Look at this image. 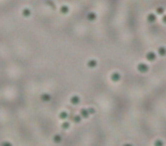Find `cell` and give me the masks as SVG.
<instances>
[{"mask_svg":"<svg viewBox=\"0 0 166 146\" xmlns=\"http://www.w3.org/2000/svg\"><path fill=\"white\" fill-rule=\"evenodd\" d=\"M136 69H138V71H139L140 73H147L149 70V66L146 64V63H139L138 66H136Z\"/></svg>","mask_w":166,"mask_h":146,"instance_id":"cell-1","label":"cell"},{"mask_svg":"<svg viewBox=\"0 0 166 146\" xmlns=\"http://www.w3.org/2000/svg\"><path fill=\"white\" fill-rule=\"evenodd\" d=\"M79 115L81 116L82 119H88V118L90 116V114H89V112H88V109H81L80 110Z\"/></svg>","mask_w":166,"mask_h":146,"instance_id":"cell-2","label":"cell"},{"mask_svg":"<svg viewBox=\"0 0 166 146\" xmlns=\"http://www.w3.org/2000/svg\"><path fill=\"white\" fill-rule=\"evenodd\" d=\"M110 79H112L113 82H118L121 80V74H119L118 72H114L110 74Z\"/></svg>","mask_w":166,"mask_h":146,"instance_id":"cell-3","label":"cell"},{"mask_svg":"<svg viewBox=\"0 0 166 146\" xmlns=\"http://www.w3.org/2000/svg\"><path fill=\"white\" fill-rule=\"evenodd\" d=\"M71 104L72 105H77V104H80V102H81V99H80V97L79 96H76V95H74V96H72L71 97Z\"/></svg>","mask_w":166,"mask_h":146,"instance_id":"cell-4","label":"cell"},{"mask_svg":"<svg viewBox=\"0 0 166 146\" xmlns=\"http://www.w3.org/2000/svg\"><path fill=\"white\" fill-rule=\"evenodd\" d=\"M147 60L148 61H150V62H152V61H155L156 60V54H155L154 52H149L148 54H147Z\"/></svg>","mask_w":166,"mask_h":146,"instance_id":"cell-5","label":"cell"},{"mask_svg":"<svg viewBox=\"0 0 166 146\" xmlns=\"http://www.w3.org/2000/svg\"><path fill=\"white\" fill-rule=\"evenodd\" d=\"M67 118H68V113H67L66 111H63V112H60L59 113V119H62V120H66Z\"/></svg>","mask_w":166,"mask_h":146,"instance_id":"cell-6","label":"cell"},{"mask_svg":"<svg viewBox=\"0 0 166 146\" xmlns=\"http://www.w3.org/2000/svg\"><path fill=\"white\" fill-rule=\"evenodd\" d=\"M154 146H165V143L161 139H156L154 141Z\"/></svg>","mask_w":166,"mask_h":146,"instance_id":"cell-7","label":"cell"},{"mask_svg":"<svg viewBox=\"0 0 166 146\" xmlns=\"http://www.w3.org/2000/svg\"><path fill=\"white\" fill-rule=\"evenodd\" d=\"M87 65L89 67H96L97 66V61H94V60H90L89 62L87 63Z\"/></svg>","mask_w":166,"mask_h":146,"instance_id":"cell-8","label":"cell"},{"mask_svg":"<svg viewBox=\"0 0 166 146\" xmlns=\"http://www.w3.org/2000/svg\"><path fill=\"white\" fill-rule=\"evenodd\" d=\"M62 136H60V135H58V134H56L54 136V141L55 143H60V141H62Z\"/></svg>","mask_w":166,"mask_h":146,"instance_id":"cell-9","label":"cell"},{"mask_svg":"<svg viewBox=\"0 0 166 146\" xmlns=\"http://www.w3.org/2000/svg\"><path fill=\"white\" fill-rule=\"evenodd\" d=\"M62 128L64 129V130H66V129L70 128V122H67V121H64L62 123Z\"/></svg>","mask_w":166,"mask_h":146,"instance_id":"cell-10","label":"cell"},{"mask_svg":"<svg viewBox=\"0 0 166 146\" xmlns=\"http://www.w3.org/2000/svg\"><path fill=\"white\" fill-rule=\"evenodd\" d=\"M158 53H159V55H160V56H165V55H166V49L164 47H160L158 49Z\"/></svg>","mask_w":166,"mask_h":146,"instance_id":"cell-11","label":"cell"},{"mask_svg":"<svg viewBox=\"0 0 166 146\" xmlns=\"http://www.w3.org/2000/svg\"><path fill=\"white\" fill-rule=\"evenodd\" d=\"M81 120H82V118L80 115H74L73 116V121L74 122H76V123H79V122H81Z\"/></svg>","mask_w":166,"mask_h":146,"instance_id":"cell-12","label":"cell"},{"mask_svg":"<svg viewBox=\"0 0 166 146\" xmlns=\"http://www.w3.org/2000/svg\"><path fill=\"white\" fill-rule=\"evenodd\" d=\"M60 12H62L63 14H66V13H68V7H66V6H63V7L60 8Z\"/></svg>","mask_w":166,"mask_h":146,"instance_id":"cell-13","label":"cell"},{"mask_svg":"<svg viewBox=\"0 0 166 146\" xmlns=\"http://www.w3.org/2000/svg\"><path fill=\"white\" fill-rule=\"evenodd\" d=\"M156 16L154 15V14H150V15H148V21H150V22H154L155 20H156Z\"/></svg>","mask_w":166,"mask_h":146,"instance_id":"cell-14","label":"cell"},{"mask_svg":"<svg viewBox=\"0 0 166 146\" xmlns=\"http://www.w3.org/2000/svg\"><path fill=\"white\" fill-rule=\"evenodd\" d=\"M0 146H13V144L10 143V141H7V140H6V141H3Z\"/></svg>","mask_w":166,"mask_h":146,"instance_id":"cell-15","label":"cell"},{"mask_svg":"<svg viewBox=\"0 0 166 146\" xmlns=\"http://www.w3.org/2000/svg\"><path fill=\"white\" fill-rule=\"evenodd\" d=\"M42 99H43V102H48V101H50V96L49 95H42Z\"/></svg>","mask_w":166,"mask_h":146,"instance_id":"cell-16","label":"cell"},{"mask_svg":"<svg viewBox=\"0 0 166 146\" xmlns=\"http://www.w3.org/2000/svg\"><path fill=\"white\" fill-rule=\"evenodd\" d=\"M88 112H89V114H90V115H91V114L96 113V110H94L93 107H89V109H88Z\"/></svg>","mask_w":166,"mask_h":146,"instance_id":"cell-17","label":"cell"},{"mask_svg":"<svg viewBox=\"0 0 166 146\" xmlns=\"http://www.w3.org/2000/svg\"><path fill=\"white\" fill-rule=\"evenodd\" d=\"M156 12H157V14H163V13H164V8L163 7H158Z\"/></svg>","mask_w":166,"mask_h":146,"instance_id":"cell-18","label":"cell"},{"mask_svg":"<svg viewBox=\"0 0 166 146\" xmlns=\"http://www.w3.org/2000/svg\"><path fill=\"white\" fill-rule=\"evenodd\" d=\"M89 20L90 21L96 20V14H89Z\"/></svg>","mask_w":166,"mask_h":146,"instance_id":"cell-19","label":"cell"},{"mask_svg":"<svg viewBox=\"0 0 166 146\" xmlns=\"http://www.w3.org/2000/svg\"><path fill=\"white\" fill-rule=\"evenodd\" d=\"M123 146H133V145H132V144H130V143H126V144H124Z\"/></svg>","mask_w":166,"mask_h":146,"instance_id":"cell-20","label":"cell"},{"mask_svg":"<svg viewBox=\"0 0 166 146\" xmlns=\"http://www.w3.org/2000/svg\"><path fill=\"white\" fill-rule=\"evenodd\" d=\"M163 22H164V23H166V15H165V16H163Z\"/></svg>","mask_w":166,"mask_h":146,"instance_id":"cell-21","label":"cell"}]
</instances>
